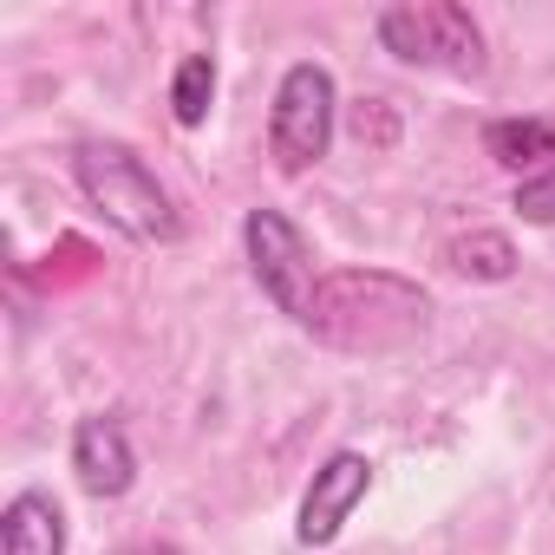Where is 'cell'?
<instances>
[{
  "mask_svg": "<svg viewBox=\"0 0 555 555\" xmlns=\"http://www.w3.org/2000/svg\"><path fill=\"white\" fill-rule=\"evenodd\" d=\"M516 216L522 222H555V170H535V177H522L516 183Z\"/></svg>",
  "mask_w": 555,
  "mask_h": 555,
  "instance_id": "7c38bea8",
  "label": "cell"
},
{
  "mask_svg": "<svg viewBox=\"0 0 555 555\" xmlns=\"http://www.w3.org/2000/svg\"><path fill=\"white\" fill-rule=\"evenodd\" d=\"M379 47L399 66H425V73H483V34L457 0H399L379 14Z\"/></svg>",
  "mask_w": 555,
  "mask_h": 555,
  "instance_id": "3957f363",
  "label": "cell"
},
{
  "mask_svg": "<svg viewBox=\"0 0 555 555\" xmlns=\"http://www.w3.org/2000/svg\"><path fill=\"white\" fill-rule=\"evenodd\" d=\"M483 151L503 170H555V118H496L483 125Z\"/></svg>",
  "mask_w": 555,
  "mask_h": 555,
  "instance_id": "9c48e42d",
  "label": "cell"
},
{
  "mask_svg": "<svg viewBox=\"0 0 555 555\" xmlns=\"http://www.w3.org/2000/svg\"><path fill=\"white\" fill-rule=\"evenodd\" d=\"M242 242H248V268H255L261 295L282 308L288 321L308 327V308H314V288H321L314 282V248H308V235L282 209H248Z\"/></svg>",
  "mask_w": 555,
  "mask_h": 555,
  "instance_id": "5b68a950",
  "label": "cell"
},
{
  "mask_svg": "<svg viewBox=\"0 0 555 555\" xmlns=\"http://www.w3.org/2000/svg\"><path fill=\"white\" fill-rule=\"evenodd\" d=\"M0 555H66V509L47 490H21L0 509Z\"/></svg>",
  "mask_w": 555,
  "mask_h": 555,
  "instance_id": "ba28073f",
  "label": "cell"
},
{
  "mask_svg": "<svg viewBox=\"0 0 555 555\" xmlns=\"http://www.w3.org/2000/svg\"><path fill=\"white\" fill-rule=\"evenodd\" d=\"M73 177H79L86 203H92L118 235H131V242H177V235H183V216H177L170 190L157 183V170H151L131 144H118V138H86V144L73 151Z\"/></svg>",
  "mask_w": 555,
  "mask_h": 555,
  "instance_id": "7a4b0ae2",
  "label": "cell"
},
{
  "mask_svg": "<svg viewBox=\"0 0 555 555\" xmlns=\"http://www.w3.org/2000/svg\"><path fill=\"white\" fill-rule=\"evenodd\" d=\"M73 470H79L86 496H99V503L125 496L138 483V451H131L125 425L118 418H79V431H73Z\"/></svg>",
  "mask_w": 555,
  "mask_h": 555,
  "instance_id": "52a82bcc",
  "label": "cell"
},
{
  "mask_svg": "<svg viewBox=\"0 0 555 555\" xmlns=\"http://www.w3.org/2000/svg\"><path fill=\"white\" fill-rule=\"evenodd\" d=\"M366 490H373V464H366L360 451H334V457L314 470L308 496H301V522H295V535H301L308 548H327V542L347 529V516L366 503Z\"/></svg>",
  "mask_w": 555,
  "mask_h": 555,
  "instance_id": "8992f818",
  "label": "cell"
},
{
  "mask_svg": "<svg viewBox=\"0 0 555 555\" xmlns=\"http://www.w3.org/2000/svg\"><path fill=\"white\" fill-rule=\"evenodd\" d=\"M431 301L418 282L386 268H340L321 274L314 308H308V334L340 347V353H399L425 334Z\"/></svg>",
  "mask_w": 555,
  "mask_h": 555,
  "instance_id": "6da1fadb",
  "label": "cell"
},
{
  "mask_svg": "<svg viewBox=\"0 0 555 555\" xmlns=\"http://www.w3.org/2000/svg\"><path fill=\"white\" fill-rule=\"evenodd\" d=\"M131 555H183V548H170V542H144V548H131Z\"/></svg>",
  "mask_w": 555,
  "mask_h": 555,
  "instance_id": "4fadbf2b",
  "label": "cell"
},
{
  "mask_svg": "<svg viewBox=\"0 0 555 555\" xmlns=\"http://www.w3.org/2000/svg\"><path fill=\"white\" fill-rule=\"evenodd\" d=\"M444 261H451L457 274H470V282H509V274H516V248H509V235H496V229L457 235V242L444 248Z\"/></svg>",
  "mask_w": 555,
  "mask_h": 555,
  "instance_id": "30bf717a",
  "label": "cell"
},
{
  "mask_svg": "<svg viewBox=\"0 0 555 555\" xmlns=\"http://www.w3.org/2000/svg\"><path fill=\"white\" fill-rule=\"evenodd\" d=\"M209 99H216V60H209V53H190V60L177 66V79H170V112H177V125L196 131V125L209 118Z\"/></svg>",
  "mask_w": 555,
  "mask_h": 555,
  "instance_id": "8fae6325",
  "label": "cell"
},
{
  "mask_svg": "<svg viewBox=\"0 0 555 555\" xmlns=\"http://www.w3.org/2000/svg\"><path fill=\"white\" fill-rule=\"evenodd\" d=\"M334 112H340V92H334V73L301 60L282 73L274 86V118H268V151L288 177L295 170H314L334 144Z\"/></svg>",
  "mask_w": 555,
  "mask_h": 555,
  "instance_id": "277c9868",
  "label": "cell"
}]
</instances>
